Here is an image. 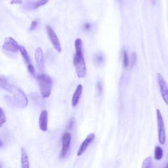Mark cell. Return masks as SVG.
<instances>
[{"label": "cell", "instance_id": "5bb4252c", "mask_svg": "<svg viewBox=\"0 0 168 168\" xmlns=\"http://www.w3.org/2000/svg\"><path fill=\"white\" fill-rule=\"evenodd\" d=\"M21 168H30L29 159L26 151L24 148L21 149Z\"/></svg>", "mask_w": 168, "mask_h": 168}, {"label": "cell", "instance_id": "4fadbf2b", "mask_svg": "<svg viewBox=\"0 0 168 168\" xmlns=\"http://www.w3.org/2000/svg\"><path fill=\"white\" fill-rule=\"evenodd\" d=\"M93 61L97 66L101 67L105 62V56L102 52L98 51L93 56Z\"/></svg>", "mask_w": 168, "mask_h": 168}, {"label": "cell", "instance_id": "9a60e30c", "mask_svg": "<svg viewBox=\"0 0 168 168\" xmlns=\"http://www.w3.org/2000/svg\"><path fill=\"white\" fill-rule=\"evenodd\" d=\"M163 156V150L160 146H156L154 149V159L156 160H161Z\"/></svg>", "mask_w": 168, "mask_h": 168}, {"label": "cell", "instance_id": "d4e9b609", "mask_svg": "<svg viewBox=\"0 0 168 168\" xmlns=\"http://www.w3.org/2000/svg\"><path fill=\"white\" fill-rule=\"evenodd\" d=\"M97 86V90L98 91H99V93L101 94L102 92V90H103V87H102V85L101 81H99V82H98Z\"/></svg>", "mask_w": 168, "mask_h": 168}, {"label": "cell", "instance_id": "ac0fdd59", "mask_svg": "<svg viewBox=\"0 0 168 168\" xmlns=\"http://www.w3.org/2000/svg\"><path fill=\"white\" fill-rule=\"evenodd\" d=\"M48 2L49 0H38V1L32 2V3L31 4V6L32 7V9H38L41 6L45 5L48 3Z\"/></svg>", "mask_w": 168, "mask_h": 168}, {"label": "cell", "instance_id": "2e32d148", "mask_svg": "<svg viewBox=\"0 0 168 168\" xmlns=\"http://www.w3.org/2000/svg\"><path fill=\"white\" fill-rule=\"evenodd\" d=\"M19 51L20 52V53H21L22 58L24 60V61H25V63L27 64H30L29 56H28V52L26 51V50L25 49V47L22 46H19Z\"/></svg>", "mask_w": 168, "mask_h": 168}, {"label": "cell", "instance_id": "44dd1931", "mask_svg": "<svg viewBox=\"0 0 168 168\" xmlns=\"http://www.w3.org/2000/svg\"><path fill=\"white\" fill-rule=\"evenodd\" d=\"M6 122V116L4 110L0 107V128Z\"/></svg>", "mask_w": 168, "mask_h": 168}, {"label": "cell", "instance_id": "8fae6325", "mask_svg": "<svg viewBox=\"0 0 168 168\" xmlns=\"http://www.w3.org/2000/svg\"><path fill=\"white\" fill-rule=\"evenodd\" d=\"M39 126L42 132H46L48 129V112L46 110H42V112L40 114Z\"/></svg>", "mask_w": 168, "mask_h": 168}, {"label": "cell", "instance_id": "83f0119b", "mask_svg": "<svg viewBox=\"0 0 168 168\" xmlns=\"http://www.w3.org/2000/svg\"><path fill=\"white\" fill-rule=\"evenodd\" d=\"M3 143L2 142V141L1 140V139H0V148H2V147H3Z\"/></svg>", "mask_w": 168, "mask_h": 168}, {"label": "cell", "instance_id": "7402d4cb", "mask_svg": "<svg viewBox=\"0 0 168 168\" xmlns=\"http://www.w3.org/2000/svg\"><path fill=\"white\" fill-rule=\"evenodd\" d=\"M28 72H29V73L32 76H33L34 77H36L37 76L36 70L32 64H28Z\"/></svg>", "mask_w": 168, "mask_h": 168}, {"label": "cell", "instance_id": "30bf717a", "mask_svg": "<svg viewBox=\"0 0 168 168\" xmlns=\"http://www.w3.org/2000/svg\"><path fill=\"white\" fill-rule=\"evenodd\" d=\"M35 59L36 61V64L39 70L43 71L45 65V59L42 49L41 47H38L36 49L35 52Z\"/></svg>", "mask_w": 168, "mask_h": 168}, {"label": "cell", "instance_id": "52a82bcc", "mask_svg": "<svg viewBox=\"0 0 168 168\" xmlns=\"http://www.w3.org/2000/svg\"><path fill=\"white\" fill-rule=\"evenodd\" d=\"M46 30L47 32V35L49 38H50L51 42L53 45V46L54 47L55 50L58 52H61L62 48H61V45L59 42V38L57 37L55 32L53 29V28L51 27L50 25L46 26Z\"/></svg>", "mask_w": 168, "mask_h": 168}, {"label": "cell", "instance_id": "7c38bea8", "mask_svg": "<svg viewBox=\"0 0 168 168\" xmlns=\"http://www.w3.org/2000/svg\"><path fill=\"white\" fill-rule=\"evenodd\" d=\"M82 91H83V86L82 85L79 84L77 86L76 91L74 93L72 99V106L73 107H75L77 105L79 102V101L80 99V97L82 95Z\"/></svg>", "mask_w": 168, "mask_h": 168}, {"label": "cell", "instance_id": "4dcf8cb0", "mask_svg": "<svg viewBox=\"0 0 168 168\" xmlns=\"http://www.w3.org/2000/svg\"><path fill=\"white\" fill-rule=\"evenodd\" d=\"M165 168H168V163H167V165H166V166L165 167Z\"/></svg>", "mask_w": 168, "mask_h": 168}, {"label": "cell", "instance_id": "484cf974", "mask_svg": "<svg viewBox=\"0 0 168 168\" xmlns=\"http://www.w3.org/2000/svg\"><path fill=\"white\" fill-rule=\"evenodd\" d=\"M91 24H90L89 23H85L84 24V29L85 30H89L90 29H91Z\"/></svg>", "mask_w": 168, "mask_h": 168}, {"label": "cell", "instance_id": "f546056e", "mask_svg": "<svg viewBox=\"0 0 168 168\" xmlns=\"http://www.w3.org/2000/svg\"><path fill=\"white\" fill-rule=\"evenodd\" d=\"M0 168H3V166H2V163H0Z\"/></svg>", "mask_w": 168, "mask_h": 168}, {"label": "cell", "instance_id": "7a4b0ae2", "mask_svg": "<svg viewBox=\"0 0 168 168\" xmlns=\"http://www.w3.org/2000/svg\"><path fill=\"white\" fill-rule=\"evenodd\" d=\"M6 91L11 92L13 95V97H7L11 104L21 108L26 107L28 103V100L22 90L17 87V86L9 84Z\"/></svg>", "mask_w": 168, "mask_h": 168}, {"label": "cell", "instance_id": "d6986e66", "mask_svg": "<svg viewBox=\"0 0 168 168\" xmlns=\"http://www.w3.org/2000/svg\"><path fill=\"white\" fill-rule=\"evenodd\" d=\"M129 60L128 54L126 51H123V66L125 68H127L129 66Z\"/></svg>", "mask_w": 168, "mask_h": 168}, {"label": "cell", "instance_id": "6da1fadb", "mask_svg": "<svg viewBox=\"0 0 168 168\" xmlns=\"http://www.w3.org/2000/svg\"><path fill=\"white\" fill-rule=\"evenodd\" d=\"M76 53L74 57V65L76 69L77 76L79 78H83L86 76L87 68L85 62L84 51H83V42L80 38L75 40L74 43Z\"/></svg>", "mask_w": 168, "mask_h": 168}, {"label": "cell", "instance_id": "9c48e42d", "mask_svg": "<svg viewBox=\"0 0 168 168\" xmlns=\"http://www.w3.org/2000/svg\"><path fill=\"white\" fill-rule=\"evenodd\" d=\"M95 134L94 133L89 134L87 136V137L85 138V140L81 144L80 148L78 149V151H77V156H80L82 155L85 153V150H87L89 145L91 144V143H92L93 141L95 140Z\"/></svg>", "mask_w": 168, "mask_h": 168}, {"label": "cell", "instance_id": "ba28073f", "mask_svg": "<svg viewBox=\"0 0 168 168\" xmlns=\"http://www.w3.org/2000/svg\"><path fill=\"white\" fill-rule=\"evenodd\" d=\"M3 49L7 51L17 53L19 51V45L14 38L7 37L3 45Z\"/></svg>", "mask_w": 168, "mask_h": 168}, {"label": "cell", "instance_id": "e0dca14e", "mask_svg": "<svg viewBox=\"0 0 168 168\" xmlns=\"http://www.w3.org/2000/svg\"><path fill=\"white\" fill-rule=\"evenodd\" d=\"M142 168H153V158L151 156L147 157L142 162Z\"/></svg>", "mask_w": 168, "mask_h": 168}, {"label": "cell", "instance_id": "277c9868", "mask_svg": "<svg viewBox=\"0 0 168 168\" xmlns=\"http://www.w3.org/2000/svg\"><path fill=\"white\" fill-rule=\"evenodd\" d=\"M156 116L158 130V141L160 145H163L166 142V129L162 113L159 109L156 110Z\"/></svg>", "mask_w": 168, "mask_h": 168}, {"label": "cell", "instance_id": "3957f363", "mask_svg": "<svg viewBox=\"0 0 168 168\" xmlns=\"http://www.w3.org/2000/svg\"><path fill=\"white\" fill-rule=\"evenodd\" d=\"M39 85L41 94L43 99L48 98L51 95L53 87V80L51 77L46 74H39L36 76Z\"/></svg>", "mask_w": 168, "mask_h": 168}, {"label": "cell", "instance_id": "ffe728a7", "mask_svg": "<svg viewBox=\"0 0 168 168\" xmlns=\"http://www.w3.org/2000/svg\"><path fill=\"white\" fill-rule=\"evenodd\" d=\"M9 84L8 83L7 80L5 79V77L0 76V87L7 90V87H9Z\"/></svg>", "mask_w": 168, "mask_h": 168}, {"label": "cell", "instance_id": "5b68a950", "mask_svg": "<svg viewBox=\"0 0 168 168\" xmlns=\"http://www.w3.org/2000/svg\"><path fill=\"white\" fill-rule=\"evenodd\" d=\"M157 79L158 83L159 85V91H160L161 95L162 97V99L165 103L168 105V85L166 81V80L163 78V76L160 73H158L157 74Z\"/></svg>", "mask_w": 168, "mask_h": 168}, {"label": "cell", "instance_id": "4316f807", "mask_svg": "<svg viewBox=\"0 0 168 168\" xmlns=\"http://www.w3.org/2000/svg\"><path fill=\"white\" fill-rule=\"evenodd\" d=\"M22 3V0H12L11 2V4H21Z\"/></svg>", "mask_w": 168, "mask_h": 168}, {"label": "cell", "instance_id": "603a6c76", "mask_svg": "<svg viewBox=\"0 0 168 168\" xmlns=\"http://www.w3.org/2000/svg\"><path fill=\"white\" fill-rule=\"evenodd\" d=\"M38 21L37 20H33V21L32 22L31 24H30V31H33L34 30L36 27L38 26Z\"/></svg>", "mask_w": 168, "mask_h": 168}, {"label": "cell", "instance_id": "8992f818", "mask_svg": "<svg viewBox=\"0 0 168 168\" xmlns=\"http://www.w3.org/2000/svg\"><path fill=\"white\" fill-rule=\"evenodd\" d=\"M71 141V134L68 132H65L62 136V149L59 155L60 158H64L67 156L70 146Z\"/></svg>", "mask_w": 168, "mask_h": 168}, {"label": "cell", "instance_id": "cb8c5ba5", "mask_svg": "<svg viewBox=\"0 0 168 168\" xmlns=\"http://www.w3.org/2000/svg\"><path fill=\"white\" fill-rule=\"evenodd\" d=\"M74 118H72L70 119V120L68 124L67 129L68 130H70L72 128V127L74 126Z\"/></svg>", "mask_w": 168, "mask_h": 168}, {"label": "cell", "instance_id": "f1b7e54d", "mask_svg": "<svg viewBox=\"0 0 168 168\" xmlns=\"http://www.w3.org/2000/svg\"><path fill=\"white\" fill-rule=\"evenodd\" d=\"M152 3H153V4H155L156 3V0H151Z\"/></svg>", "mask_w": 168, "mask_h": 168}]
</instances>
